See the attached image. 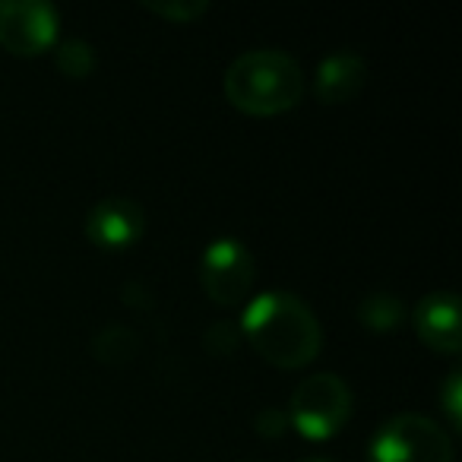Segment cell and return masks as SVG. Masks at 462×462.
I'll use <instances>...</instances> for the list:
<instances>
[{
    "label": "cell",
    "instance_id": "9a60e30c",
    "mask_svg": "<svg viewBox=\"0 0 462 462\" xmlns=\"http://www.w3.org/2000/svg\"><path fill=\"white\" fill-rule=\"evenodd\" d=\"M301 462H329V459H323V456H308V459H301Z\"/></svg>",
    "mask_w": 462,
    "mask_h": 462
},
{
    "label": "cell",
    "instance_id": "5b68a950",
    "mask_svg": "<svg viewBox=\"0 0 462 462\" xmlns=\"http://www.w3.org/2000/svg\"><path fill=\"white\" fill-rule=\"evenodd\" d=\"M257 279V260L238 238H216L199 257V285L218 308H245Z\"/></svg>",
    "mask_w": 462,
    "mask_h": 462
},
{
    "label": "cell",
    "instance_id": "8992f818",
    "mask_svg": "<svg viewBox=\"0 0 462 462\" xmlns=\"http://www.w3.org/2000/svg\"><path fill=\"white\" fill-rule=\"evenodd\" d=\"M60 10L48 0H0V48L35 58L58 45Z\"/></svg>",
    "mask_w": 462,
    "mask_h": 462
},
{
    "label": "cell",
    "instance_id": "9c48e42d",
    "mask_svg": "<svg viewBox=\"0 0 462 462\" xmlns=\"http://www.w3.org/2000/svg\"><path fill=\"white\" fill-rule=\"evenodd\" d=\"M367 60L358 51H333L314 73V96L320 105H346L365 89Z\"/></svg>",
    "mask_w": 462,
    "mask_h": 462
},
{
    "label": "cell",
    "instance_id": "30bf717a",
    "mask_svg": "<svg viewBox=\"0 0 462 462\" xmlns=\"http://www.w3.org/2000/svg\"><path fill=\"white\" fill-rule=\"evenodd\" d=\"M405 317H409L405 304L396 295H390V291H374V295H367L358 304V320L371 333H396L405 323Z\"/></svg>",
    "mask_w": 462,
    "mask_h": 462
},
{
    "label": "cell",
    "instance_id": "ba28073f",
    "mask_svg": "<svg viewBox=\"0 0 462 462\" xmlns=\"http://www.w3.org/2000/svg\"><path fill=\"white\" fill-rule=\"evenodd\" d=\"M411 327L418 339L440 355H456L462 348V308L453 291H430L411 308Z\"/></svg>",
    "mask_w": 462,
    "mask_h": 462
},
{
    "label": "cell",
    "instance_id": "52a82bcc",
    "mask_svg": "<svg viewBox=\"0 0 462 462\" xmlns=\"http://www.w3.org/2000/svg\"><path fill=\"white\" fill-rule=\"evenodd\" d=\"M83 231L98 251L121 254L130 251L143 238L146 212L130 197H105L98 203H92V209L86 212Z\"/></svg>",
    "mask_w": 462,
    "mask_h": 462
},
{
    "label": "cell",
    "instance_id": "3957f363",
    "mask_svg": "<svg viewBox=\"0 0 462 462\" xmlns=\"http://www.w3.org/2000/svg\"><path fill=\"white\" fill-rule=\"evenodd\" d=\"M352 390L339 374H310L291 390L285 418L304 440H329L352 418Z\"/></svg>",
    "mask_w": 462,
    "mask_h": 462
},
{
    "label": "cell",
    "instance_id": "8fae6325",
    "mask_svg": "<svg viewBox=\"0 0 462 462\" xmlns=\"http://www.w3.org/2000/svg\"><path fill=\"white\" fill-rule=\"evenodd\" d=\"M54 64H58V70L64 73L67 79H86L96 70V51H92L89 42L67 39V42H60L58 51H54Z\"/></svg>",
    "mask_w": 462,
    "mask_h": 462
},
{
    "label": "cell",
    "instance_id": "7a4b0ae2",
    "mask_svg": "<svg viewBox=\"0 0 462 462\" xmlns=\"http://www.w3.org/2000/svg\"><path fill=\"white\" fill-rule=\"evenodd\" d=\"M231 108L251 117H276L304 98L308 79L291 54L279 48H254L231 60L222 79Z\"/></svg>",
    "mask_w": 462,
    "mask_h": 462
},
{
    "label": "cell",
    "instance_id": "4fadbf2b",
    "mask_svg": "<svg viewBox=\"0 0 462 462\" xmlns=\"http://www.w3.org/2000/svg\"><path fill=\"white\" fill-rule=\"evenodd\" d=\"M437 399H440V411L447 418L449 430H459L462 428V374L459 371H449L443 386L437 390Z\"/></svg>",
    "mask_w": 462,
    "mask_h": 462
},
{
    "label": "cell",
    "instance_id": "7c38bea8",
    "mask_svg": "<svg viewBox=\"0 0 462 462\" xmlns=\"http://www.w3.org/2000/svg\"><path fill=\"white\" fill-rule=\"evenodd\" d=\"M143 7L159 16V20L187 26V23H197L209 10V4L206 0H143Z\"/></svg>",
    "mask_w": 462,
    "mask_h": 462
},
{
    "label": "cell",
    "instance_id": "6da1fadb",
    "mask_svg": "<svg viewBox=\"0 0 462 462\" xmlns=\"http://www.w3.org/2000/svg\"><path fill=\"white\" fill-rule=\"evenodd\" d=\"M247 346L273 367L298 371L308 367L323 348V329L304 298L291 291H263L245 304L238 323Z\"/></svg>",
    "mask_w": 462,
    "mask_h": 462
},
{
    "label": "cell",
    "instance_id": "5bb4252c",
    "mask_svg": "<svg viewBox=\"0 0 462 462\" xmlns=\"http://www.w3.org/2000/svg\"><path fill=\"white\" fill-rule=\"evenodd\" d=\"M285 428H289V418H285L282 409H263L257 415V430L263 437H279Z\"/></svg>",
    "mask_w": 462,
    "mask_h": 462
},
{
    "label": "cell",
    "instance_id": "277c9868",
    "mask_svg": "<svg viewBox=\"0 0 462 462\" xmlns=\"http://www.w3.org/2000/svg\"><path fill=\"white\" fill-rule=\"evenodd\" d=\"M367 462H453V440L434 418L402 411L371 437Z\"/></svg>",
    "mask_w": 462,
    "mask_h": 462
}]
</instances>
